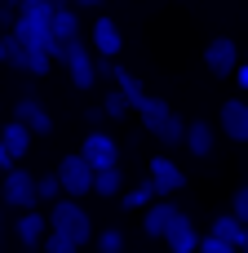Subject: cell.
I'll use <instances>...</instances> for the list:
<instances>
[{"instance_id":"obj_1","label":"cell","mask_w":248,"mask_h":253,"mask_svg":"<svg viewBox=\"0 0 248 253\" xmlns=\"http://www.w3.org/2000/svg\"><path fill=\"white\" fill-rule=\"evenodd\" d=\"M44 218H49V231H62V236H67V240H75L80 249L93 240V218H89V213H84V205H80V200H71V196H67V200L58 196V200L49 205V213H44Z\"/></svg>"},{"instance_id":"obj_2","label":"cell","mask_w":248,"mask_h":253,"mask_svg":"<svg viewBox=\"0 0 248 253\" xmlns=\"http://www.w3.org/2000/svg\"><path fill=\"white\" fill-rule=\"evenodd\" d=\"M58 62L67 67V76H71L75 89H93V84H98V53H93L80 36L62 44V58H58Z\"/></svg>"},{"instance_id":"obj_3","label":"cell","mask_w":248,"mask_h":253,"mask_svg":"<svg viewBox=\"0 0 248 253\" xmlns=\"http://www.w3.org/2000/svg\"><path fill=\"white\" fill-rule=\"evenodd\" d=\"M53 178H58L62 196H71V200H80V196H93V165H89L80 151L62 156V160H58V169H53Z\"/></svg>"},{"instance_id":"obj_4","label":"cell","mask_w":248,"mask_h":253,"mask_svg":"<svg viewBox=\"0 0 248 253\" xmlns=\"http://www.w3.org/2000/svg\"><path fill=\"white\" fill-rule=\"evenodd\" d=\"M0 200L9 205V209H35L40 200H35V173L31 169H22V165H13V169H4V178H0Z\"/></svg>"},{"instance_id":"obj_5","label":"cell","mask_w":248,"mask_h":253,"mask_svg":"<svg viewBox=\"0 0 248 253\" xmlns=\"http://www.w3.org/2000/svg\"><path fill=\"white\" fill-rule=\"evenodd\" d=\"M4 62H13V67L27 71V76H49V71H53V58L40 53V49H31V44H22L13 31H4Z\"/></svg>"},{"instance_id":"obj_6","label":"cell","mask_w":248,"mask_h":253,"mask_svg":"<svg viewBox=\"0 0 248 253\" xmlns=\"http://www.w3.org/2000/svg\"><path fill=\"white\" fill-rule=\"evenodd\" d=\"M235 67H240V44H235L231 36H213V40L204 44V71L217 76V80H226Z\"/></svg>"},{"instance_id":"obj_7","label":"cell","mask_w":248,"mask_h":253,"mask_svg":"<svg viewBox=\"0 0 248 253\" xmlns=\"http://www.w3.org/2000/svg\"><path fill=\"white\" fill-rule=\"evenodd\" d=\"M80 156H84L93 169H111V165H120V142H115L111 133H102V129H89L84 142H80Z\"/></svg>"},{"instance_id":"obj_8","label":"cell","mask_w":248,"mask_h":253,"mask_svg":"<svg viewBox=\"0 0 248 253\" xmlns=\"http://www.w3.org/2000/svg\"><path fill=\"white\" fill-rule=\"evenodd\" d=\"M146 182L155 187V196L173 200V196L186 187V173H182V165H177V160H169V156H155V160H151V178H146Z\"/></svg>"},{"instance_id":"obj_9","label":"cell","mask_w":248,"mask_h":253,"mask_svg":"<svg viewBox=\"0 0 248 253\" xmlns=\"http://www.w3.org/2000/svg\"><path fill=\"white\" fill-rule=\"evenodd\" d=\"M217 133L231 142H248V102L244 98H226L217 111Z\"/></svg>"},{"instance_id":"obj_10","label":"cell","mask_w":248,"mask_h":253,"mask_svg":"<svg viewBox=\"0 0 248 253\" xmlns=\"http://www.w3.org/2000/svg\"><path fill=\"white\" fill-rule=\"evenodd\" d=\"M13 120H22V125H27V129L35 133V138H49V133L58 129V125H53V116L44 111V102L27 98V93H22L18 102H13Z\"/></svg>"},{"instance_id":"obj_11","label":"cell","mask_w":248,"mask_h":253,"mask_svg":"<svg viewBox=\"0 0 248 253\" xmlns=\"http://www.w3.org/2000/svg\"><path fill=\"white\" fill-rule=\"evenodd\" d=\"M89 36H93V53H98V58H111V62L120 58L124 31L115 27V18H93V31H89Z\"/></svg>"},{"instance_id":"obj_12","label":"cell","mask_w":248,"mask_h":253,"mask_svg":"<svg viewBox=\"0 0 248 253\" xmlns=\"http://www.w3.org/2000/svg\"><path fill=\"white\" fill-rule=\"evenodd\" d=\"M182 147H186L195 160H209L213 147H217V125H213V120H186V138H182Z\"/></svg>"},{"instance_id":"obj_13","label":"cell","mask_w":248,"mask_h":253,"mask_svg":"<svg viewBox=\"0 0 248 253\" xmlns=\"http://www.w3.org/2000/svg\"><path fill=\"white\" fill-rule=\"evenodd\" d=\"M13 236H18V245L31 253V249H40V240L49 236V218L40 213V209H22L18 213V222H13Z\"/></svg>"},{"instance_id":"obj_14","label":"cell","mask_w":248,"mask_h":253,"mask_svg":"<svg viewBox=\"0 0 248 253\" xmlns=\"http://www.w3.org/2000/svg\"><path fill=\"white\" fill-rule=\"evenodd\" d=\"M160 240H169V253H195V245H200V231H195V222L177 209L173 213V222L164 227V236Z\"/></svg>"},{"instance_id":"obj_15","label":"cell","mask_w":248,"mask_h":253,"mask_svg":"<svg viewBox=\"0 0 248 253\" xmlns=\"http://www.w3.org/2000/svg\"><path fill=\"white\" fill-rule=\"evenodd\" d=\"M31 142H35V133H31L22 120H9V125H0V147L13 156V165L31 156Z\"/></svg>"},{"instance_id":"obj_16","label":"cell","mask_w":248,"mask_h":253,"mask_svg":"<svg viewBox=\"0 0 248 253\" xmlns=\"http://www.w3.org/2000/svg\"><path fill=\"white\" fill-rule=\"evenodd\" d=\"M173 213H177V205H173V200H164V196H155V200L142 209V231H146L151 240H160V236H164V227L173 222Z\"/></svg>"},{"instance_id":"obj_17","label":"cell","mask_w":248,"mask_h":253,"mask_svg":"<svg viewBox=\"0 0 248 253\" xmlns=\"http://www.w3.org/2000/svg\"><path fill=\"white\" fill-rule=\"evenodd\" d=\"M111 80H115V89L124 93V102H129V111H138V107H142V98H146V89H142V80H138L133 71H124V67H115V62H111Z\"/></svg>"},{"instance_id":"obj_18","label":"cell","mask_w":248,"mask_h":253,"mask_svg":"<svg viewBox=\"0 0 248 253\" xmlns=\"http://www.w3.org/2000/svg\"><path fill=\"white\" fill-rule=\"evenodd\" d=\"M169 111H173V107H169V98L146 93V98H142V107H138V120L146 125V133H160V125L169 120Z\"/></svg>"},{"instance_id":"obj_19","label":"cell","mask_w":248,"mask_h":253,"mask_svg":"<svg viewBox=\"0 0 248 253\" xmlns=\"http://www.w3.org/2000/svg\"><path fill=\"white\" fill-rule=\"evenodd\" d=\"M49 31H53V40H58V44L75 40V36H80V18H75V9H71V4L53 9V18H49Z\"/></svg>"},{"instance_id":"obj_20","label":"cell","mask_w":248,"mask_h":253,"mask_svg":"<svg viewBox=\"0 0 248 253\" xmlns=\"http://www.w3.org/2000/svg\"><path fill=\"white\" fill-rule=\"evenodd\" d=\"M209 231H213L217 240H226V245H235V249L244 245V236H248V227H244V222H240V218H235V213H217Z\"/></svg>"},{"instance_id":"obj_21","label":"cell","mask_w":248,"mask_h":253,"mask_svg":"<svg viewBox=\"0 0 248 253\" xmlns=\"http://www.w3.org/2000/svg\"><path fill=\"white\" fill-rule=\"evenodd\" d=\"M124 191V169L111 165V169H93V196H120Z\"/></svg>"},{"instance_id":"obj_22","label":"cell","mask_w":248,"mask_h":253,"mask_svg":"<svg viewBox=\"0 0 248 253\" xmlns=\"http://www.w3.org/2000/svg\"><path fill=\"white\" fill-rule=\"evenodd\" d=\"M115 200H120V209H129V213L138 209V213H142V209H146V205L155 200V187H151V182H138V187H124V191H120Z\"/></svg>"},{"instance_id":"obj_23","label":"cell","mask_w":248,"mask_h":253,"mask_svg":"<svg viewBox=\"0 0 248 253\" xmlns=\"http://www.w3.org/2000/svg\"><path fill=\"white\" fill-rule=\"evenodd\" d=\"M164 147H182V138H186V120L177 116V111H169V120L160 125V133H155Z\"/></svg>"},{"instance_id":"obj_24","label":"cell","mask_w":248,"mask_h":253,"mask_svg":"<svg viewBox=\"0 0 248 253\" xmlns=\"http://www.w3.org/2000/svg\"><path fill=\"white\" fill-rule=\"evenodd\" d=\"M93 240H98V253H124V231L120 227H102V231H93Z\"/></svg>"},{"instance_id":"obj_25","label":"cell","mask_w":248,"mask_h":253,"mask_svg":"<svg viewBox=\"0 0 248 253\" xmlns=\"http://www.w3.org/2000/svg\"><path fill=\"white\" fill-rule=\"evenodd\" d=\"M40 249H44V253H80V245H75V240H67L62 231H49V236L40 240Z\"/></svg>"},{"instance_id":"obj_26","label":"cell","mask_w":248,"mask_h":253,"mask_svg":"<svg viewBox=\"0 0 248 253\" xmlns=\"http://www.w3.org/2000/svg\"><path fill=\"white\" fill-rule=\"evenodd\" d=\"M102 111H106L111 120H124V116H129V102H124V93H120V89H106V98H102Z\"/></svg>"},{"instance_id":"obj_27","label":"cell","mask_w":248,"mask_h":253,"mask_svg":"<svg viewBox=\"0 0 248 253\" xmlns=\"http://www.w3.org/2000/svg\"><path fill=\"white\" fill-rule=\"evenodd\" d=\"M58 196H62L58 178H53V173H40V178H35V200H49V205H53Z\"/></svg>"},{"instance_id":"obj_28","label":"cell","mask_w":248,"mask_h":253,"mask_svg":"<svg viewBox=\"0 0 248 253\" xmlns=\"http://www.w3.org/2000/svg\"><path fill=\"white\" fill-rule=\"evenodd\" d=\"M195 253H240L235 245H226V240H217L213 231H200V245H195Z\"/></svg>"},{"instance_id":"obj_29","label":"cell","mask_w":248,"mask_h":253,"mask_svg":"<svg viewBox=\"0 0 248 253\" xmlns=\"http://www.w3.org/2000/svg\"><path fill=\"white\" fill-rule=\"evenodd\" d=\"M231 213H235V218L248 227V187H240V191L231 196Z\"/></svg>"},{"instance_id":"obj_30","label":"cell","mask_w":248,"mask_h":253,"mask_svg":"<svg viewBox=\"0 0 248 253\" xmlns=\"http://www.w3.org/2000/svg\"><path fill=\"white\" fill-rule=\"evenodd\" d=\"M231 76H240V89H248V62H240V67H235Z\"/></svg>"},{"instance_id":"obj_31","label":"cell","mask_w":248,"mask_h":253,"mask_svg":"<svg viewBox=\"0 0 248 253\" xmlns=\"http://www.w3.org/2000/svg\"><path fill=\"white\" fill-rule=\"evenodd\" d=\"M75 4H84V9H98V4H102V0H75Z\"/></svg>"},{"instance_id":"obj_32","label":"cell","mask_w":248,"mask_h":253,"mask_svg":"<svg viewBox=\"0 0 248 253\" xmlns=\"http://www.w3.org/2000/svg\"><path fill=\"white\" fill-rule=\"evenodd\" d=\"M240 253H248V236H244V245H240Z\"/></svg>"},{"instance_id":"obj_33","label":"cell","mask_w":248,"mask_h":253,"mask_svg":"<svg viewBox=\"0 0 248 253\" xmlns=\"http://www.w3.org/2000/svg\"><path fill=\"white\" fill-rule=\"evenodd\" d=\"M0 62H4V40H0Z\"/></svg>"},{"instance_id":"obj_34","label":"cell","mask_w":248,"mask_h":253,"mask_svg":"<svg viewBox=\"0 0 248 253\" xmlns=\"http://www.w3.org/2000/svg\"><path fill=\"white\" fill-rule=\"evenodd\" d=\"M4 4H18V0H4Z\"/></svg>"}]
</instances>
